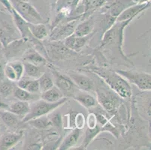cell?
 I'll return each instance as SVG.
<instances>
[{"instance_id":"11","label":"cell","mask_w":151,"mask_h":150,"mask_svg":"<svg viewBox=\"0 0 151 150\" xmlns=\"http://www.w3.org/2000/svg\"><path fill=\"white\" fill-rule=\"evenodd\" d=\"M135 3L134 0H107L105 5L108 8V14L117 17L125 9Z\"/></svg>"},{"instance_id":"33","label":"cell","mask_w":151,"mask_h":150,"mask_svg":"<svg viewBox=\"0 0 151 150\" xmlns=\"http://www.w3.org/2000/svg\"><path fill=\"white\" fill-rule=\"evenodd\" d=\"M88 39H89L88 35L83 36V37L76 36L75 45H74V47H73V51H77V52L80 51L81 50L82 48L86 45Z\"/></svg>"},{"instance_id":"14","label":"cell","mask_w":151,"mask_h":150,"mask_svg":"<svg viewBox=\"0 0 151 150\" xmlns=\"http://www.w3.org/2000/svg\"><path fill=\"white\" fill-rule=\"evenodd\" d=\"M23 137L20 133H8L0 137V150H8L17 145Z\"/></svg>"},{"instance_id":"31","label":"cell","mask_w":151,"mask_h":150,"mask_svg":"<svg viewBox=\"0 0 151 150\" xmlns=\"http://www.w3.org/2000/svg\"><path fill=\"white\" fill-rule=\"evenodd\" d=\"M25 90L28 91L29 93H32V94H39L40 93V88H39L38 80L32 78L29 80V82L27 87H26Z\"/></svg>"},{"instance_id":"21","label":"cell","mask_w":151,"mask_h":150,"mask_svg":"<svg viewBox=\"0 0 151 150\" xmlns=\"http://www.w3.org/2000/svg\"><path fill=\"white\" fill-rule=\"evenodd\" d=\"M96 116L98 123L103 128L105 131H108L109 133H111L116 138L119 137V135H120L119 131L111 123L109 119L105 115H103L102 113H96Z\"/></svg>"},{"instance_id":"38","label":"cell","mask_w":151,"mask_h":150,"mask_svg":"<svg viewBox=\"0 0 151 150\" xmlns=\"http://www.w3.org/2000/svg\"><path fill=\"white\" fill-rule=\"evenodd\" d=\"M93 0H83V9H84V13H86V12L89 11V8H90V5H91Z\"/></svg>"},{"instance_id":"40","label":"cell","mask_w":151,"mask_h":150,"mask_svg":"<svg viewBox=\"0 0 151 150\" xmlns=\"http://www.w3.org/2000/svg\"><path fill=\"white\" fill-rule=\"evenodd\" d=\"M9 104L4 102L2 100H0V111H8L9 110Z\"/></svg>"},{"instance_id":"18","label":"cell","mask_w":151,"mask_h":150,"mask_svg":"<svg viewBox=\"0 0 151 150\" xmlns=\"http://www.w3.org/2000/svg\"><path fill=\"white\" fill-rule=\"evenodd\" d=\"M29 110L30 104H29L28 101H20V100H18L17 101H14V102L12 103L9 105L8 111L13 113L15 115H17L18 117H20L23 119L29 112Z\"/></svg>"},{"instance_id":"27","label":"cell","mask_w":151,"mask_h":150,"mask_svg":"<svg viewBox=\"0 0 151 150\" xmlns=\"http://www.w3.org/2000/svg\"><path fill=\"white\" fill-rule=\"evenodd\" d=\"M38 83H39V88H40V93L48 90L50 88L54 86L53 77L48 73L45 72L42 74V76L38 78Z\"/></svg>"},{"instance_id":"15","label":"cell","mask_w":151,"mask_h":150,"mask_svg":"<svg viewBox=\"0 0 151 150\" xmlns=\"http://www.w3.org/2000/svg\"><path fill=\"white\" fill-rule=\"evenodd\" d=\"M69 78L78 88L85 92H91L93 89V82L88 77L79 74H70Z\"/></svg>"},{"instance_id":"32","label":"cell","mask_w":151,"mask_h":150,"mask_svg":"<svg viewBox=\"0 0 151 150\" xmlns=\"http://www.w3.org/2000/svg\"><path fill=\"white\" fill-rule=\"evenodd\" d=\"M4 71H5V77H6V78L9 80L12 81V82H16V81H17L16 73H15L14 70L13 69V68H12L9 63H7V64L5 65Z\"/></svg>"},{"instance_id":"24","label":"cell","mask_w":151,"mask_h":150,"mask_svg":"<svg viewBox=\"0 0 151 150\" xmlns=\"http://www.w3.org/2000/svg\"><path fill=\"white\" fill-rule=\"evenodd\" d=\"M24 66V74L26 76L29 77L33 79H38L42 75L45 71H43L42 66L35 65L31 63L23 62Z\"/></svg>"},{"instance_id":"37","label":"cell","mask_w":151,"mask_h":150,"mask_svg":"<svg viewBox=\"0 0 151 150\" xmlns=\"http://www.w3.org/2000/svg\"><path fill=\"white\" fill-rule=\"evenodd\" d=\"M0 3L2 4L7 10L9 11L11 14H12V9H13V6H12V3L9 0H0Z\"/></svg>"},{"instance_id":"3","label":"cell","mask_w":151,"mask_h":150,"mask_svg":"<svg viewBox=\"0 0 151 150\" xmlns=\"http://www.w3.org/2000/svg\"><path fill=\"white\" fill-rule=\"evenodd\" d=\"M67 101V97H63L57 102H47L43 99L38 100L30 105L29 112L22 119V122H27L30 119L48 115L50 113L56 111L58 107H61Z\"/></svg>"},{"instance_id":"5","label":"cell","mask_w":151,"mask_h":150,"mask_svg":"<svg viewBox=\"0 0 151 150\" xmlns=\"http://www.w3.org/2000/svg\"><path fill=\"white\" fill-rule=\"evenodd\" d=\"M116 73L141 91H150L151 75L149 73L137 71L116 70Z\"/></svg>"},{"instance_id":"35","label":"cell","mask_w":151,"mask_h":150,"mask_svg":"<svg viewBox=\"0 0 151 150\" xmlns=\"http://www.w3.org/2000/svg\"><path fill=\"white\" fill-rule=\"evenodd\" d=\"M86 123L87 128H94L98 125V121H97L96 113H90L88 115V116H87Z\"/></svg>"},{"instance_id":"22","label":"cell","mask_w":151,"mask_h":150,"mask_svg":"<svg viewBox=\"0 0 151 150\" xmlns=\"http://www.w3.org/2000/svg\"><path fill=\"white\" fill-rule=\"evenodd\" d=\"M65 97L63 93L56 86L41 93V98L47 102H57Z\"/></svg>"},{"instance_id":"12","label":"cell","mask_w":151,"mask_h":150,"mask_svg":"<svg viewBox=\"0 0 151 150\" xmlns=\"http://www.w3.org/2000/svg\"><path fill=\"white\" fill-rule=\"evenodd\" d=\"M12 14L13 16L14 22L17 29L19 30L20 33L21 34L22 37L24 39L29 40H35V38L32 35L28 27V23L21 17V15L16 11L14 8H13L12 11Z\"/></svg>"},{"instance_id":"34","label":"cell","mask_w":151,"mask_h":150,"mask_svg":"<svg viewBox=\"0 0 151 150\" xmlns=\"http://www.w3.org/2000/svg\"><path fill=\"white\" fill-rule=\"evenodd\" d=\"M85 118L84 116L80 113H77L75 115V126L76 128L78 129H83L85 126Z\"/></svg>"},{"instance_id":"17","label":"cell","mask_w":151,"mask_h":150,"mask_svg":"<svg viewBox=\"0 0 151 150\" xmlns=\"http://www.w3.org/2000/svg\"><path fill=\"white\" fill-rule=\"evenodd\" d=\"M22 59L23 62L39 66H43L47 62L46 59L40 53L33 49H29L23 53Z\"/></svg>"},{"instance_id":"26","label":"cell","mask_w":151,"mask_h":150,"mask_svg":"<svg viewBox=\"0 0 151 150\" xmlns=\"http://www.w3.org/2000/svg\"><path fill=\"white\" fill-rule=\"evenodd\" d=\"M27 122L37 129H47L52 126L50 119L46 116L30 119Z\"/></svg>"},{"instance_id":"25","label":"cell","mask_w":151,"mask_h":150,"mask_svg":"<svg viewBox=\"0 0 151 150\" xmlns=\"http://www.w3.org/2000/svg\"><path fill=\"white\" fill-rule=\"evenodd\" d=\"M0 119L9 128H15L19 123L18 116L9 111H0Z\"/></svg>"},{"instance_id":"36","label":"cell","mask_w":151,"mask_h":150,"mask_svg":"<svg viewBox=\"0 0 151 150\" xmlns=\"http://www.w3.org/2000/svg\"><path fill=\"white\" fill-rule=\"evenodd\" d=\"M51 122L52 126H56V127H60L62 124L61 116L59 113H56L52 116L51 118H49Z\"/></svg>"},{"instance_id":"23","label":"cell","mask_w":151,"mask_h":150,"mask_svg":"<svg viewBox=\"0 0 151 150\" xmlns=\"http://www.w3.org/2000/svg\"><path fill=\"white\" fill-rule=\"evenodd\" d=\"M94 28V22L92 20H86L76 26L74 31V35L78 37L89 35Z\"/></svg>"},{"instance_id":"29","label":"cell","mask_w":151,"mask_h":150,"mask_svg":"<svg viewBox=\"0 0 151 150\" xmlns=\"http://www.w3.org/2000/svg\"><path fill=\"white\" fill-rule=\"evenodd\" d=\"M15 86L14 85V82L9 80L0 81V95L3 97H8L13 93L14 89Z\"/></svg>"},{"instance_id":"8","label":"cell","mask_w":151,"mask_h":150,"mask_svg":"<svg viewBox=\"0 0 151 150\" xmlns=\"http://www.w3.org/2000/svg\"><path fill=\"white\" fill-rule=\"evenodd\" d=\"M47 56L53 60H60L68 57L71 50L67 48L62 41H51L45 45Z\"/></svg>"},{"instance_id":"39","label":"cell","mask_w":151,"mask_h":150,"mask_svg":"<svg viewBox=\"0 0 151 150\" xmlns=\"http://www.w3.org/2000/svg\"><path fill=\"white\" fill-rule=\"evenodd\" d=\"M4 68H5V65L2 62H0V81L3 80L5 78Z\"/></svg>"},{"instance_id":"6","label":"cell","mask_w":151,"mask_h":150,"mask_svg":"<svg viewBox=\"0 0 151 150\" xmlns=\"http://www.w3.org/2000/svg\"><path fill=\"white\" fill-rule=\"evenodd\" d=\"M52 77H53L54 86H57L64 96H71L73 97L76 92V85L71 80V79L68 77L65 76L64 74H61L56 70H53L52 71Z\"/></svg>"},{"instance_id":"13","label":"cell","mask_w":151,"mask_h":150,"mask_svg":"<svg viewBox=\"0 0 151 150\" xmlns=\"http://www.w3.org/2000/svg\"><path fill=\"white\" fill-rule=\"evenodd\" d=\"M72 98L86 109L95 108L97 106V100L89 92L81 90L79 93H75Z\"/></svg>"},{"instance_id":"2","label":"cell","mask_w":151,"mask_h":150,"mask_svg":"<svg viewBox=\"0 0 151 150\" xmlns=\"http://www.w3.org/2000/svg\"><path fill=\"white\" fill-rule=\"evenodd\" d=\"M132 20H128L126 21L115 22L114 24L105 31L101 40V47H112L114 46L118 52H120L123 56L122 50V45L123 41V31L126 27H127Z\"/></svg>"},{"instance_id":"7","label":"cell","mask_w":151,"mask_h":150,"mask_svg":"<svg viewBox=\"0 0 151 150\" xmlns=\"http://www.w3.org/2000/svg\"><path fill=\"white\" fill-rule=\"evenodd\" d=\"M13 8L16 9L17 12L21 15L27 23H42V17L36 8L33 7L27 1L20 2L13 5Z\"/></svg>"},{"instance_id":"9","label":"cell","mask_w":151,"mask_h":150,"mask_svg":"<svg viewBox=\"0 0 151 150\" xmlns=\"http://www.w3.org/2000/svg\"><path fill=\"white\" fill-rule=\"evenodd\" d=\"M76 26L77 20H74L56 27L50 36V41H63L65 38L73 34Z\"/></svg>"},{"instance_id":"10","label":"cell","mask_w":151,"mask_h":150,"mask_svg":"<svg viewBox=\"0 0 151 150\" xmlns=\"http://www.w3.org/2000/svg\"><path fill=\"white\" fill-rule=\"evenodd\" d=\"M150 6V3H135L125 9L120 15L116 17V21L122 22L128 20H133L138 14L142 13L147 8Z\"/></svg>"},{"instance_id":"20","label":"cell","mask_w":151,"mask_h":150,"mask_svg":"<svg viewBox=\"0 0 151 150\" xmlns=\"http://www.w3.org/2000/svg\"><path fill=\"white\" fill-rule=\"evenodd\" d=\"M104 129L103 128L100 126L99 124L98 123L94 128H86V130L85 131V137L83 140V142L81 145V149H85L88 147V146L93 142L94 139L98 136L99 134H100L101 132H104Z\"/></svg>"},{"instance_id":"4","label":"cell","mask_w":151,"mask_h":150,"mask_svg":"<svg viewBox=\"0 0 151 150\" xmlns=\"http://www.w3.org/2000/svg\"><path fill=\"white\" fill-rule=\"evenodd\" d=\"M96 97L97 102L104 111L111 116L116 114L121 104L120 97L112 89L99 87L96 89Z\"/></svg>"},{"instance_id":"28","label":"cell","mask_w":151,"mask_h":150,"mask_svg":"<svg viewBox=\"0 0 151 150\" xmlns=\"http://www.w3.org/2000/svg\"><path fill=\"white\" fill-rule=\"evenodd\" d=\"M12 94L17 99L20 100V101H32V99L35 98V94H32V93H29L28 91L21 89V88L18 87L17 86L14 87Z\"/></svg>"},{"instance_id":"30","label":"cell","mask_w":151,"mask_h":150,"mask_svg":"<svg viewBox=\"0 0 151 150\" xmlns=\"http://www.w3.org/2000/svg\"><path fill=\"white\" fill-rule=\"evenodd\" d=\"M9 64L14 70L16 75H17V80L24 75V66H23V62L20 61H13L9 62Z\"/></svg>"},{"instance_id":"41","label":"cell","mask_w":151,"mask_h":150,"mask_svg":"<svg viewBox=\"0 0 151 150\" xmlns=\"http://www.w3.org/2000/svg\"><path fill=\"white\" fill-rule=\"evenodd\" d=\"M27 149H40L41 146L38 144H32V145L29 146Z\"/></svg>"},{"instance_id":"16","label":"cell","mask_w":151,"mask_h":150,"mask_svg":"<svg viewBox=\"0 0 151 150\" xmlns=\"http://www.w3.org/2000/svg\"><path fill=\"white\" fill-rule=\"evenodd\" d=\"M81 134V130L78 128H73L69 134L63 140L62 144L59 146L60 150H68L75 146Z\"/></svg>"},{"instance_id":"1","label":"cell","mask_w":151,"mask_h":150,"mask_svg":"<svg viewBox=\"0 0 151 150\" xmlns=\"http://www.w3.org/2000/svg\"><path fill=\"white\" fill-rule=\"evenodd\" d=\"M95 74H98L107 83L109 88L122 98H130L132 95V90L129 83L118 74L116 71L101 68H94L91 69Z\"/></svg>"},{"instance_id":"42","label":"cell","mask_w":151,"mask_h":150,"mask_svg":"<svg viewBox=\"0 0 151 150\" xmlns=\"http://www.w3.org/2000/svg\"><path fill=\"white\" fill-rule=\"evenodd\" d=\"M1 44V43H0ZM1 47V46H0ZM1 58H2V51H1V48H0V62H1Z\"/></svg>"},{"instance_id":"19","label":"cell","mask_w":151,"mask_h":150,"mask_svg":"<svg viewBox=\"0 0 151 150\" xmlns=\"http://www.w3.org/2000/svg\"><path fill=\"white\" fill-rule=\"evenodd\" d=\"M28 27L32 35L38 41H44L48 36V32L47 29V27L42 23H28Z\"/></svg>"}]
</instances>
